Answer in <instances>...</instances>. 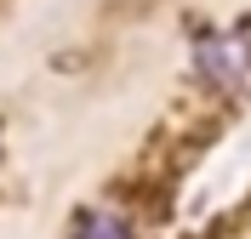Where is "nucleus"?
Masks as SVG:
<instances>
[{
  "label": "nucleus",
  "mask_w": 251,
  "mask_h": 239,
  "mask_svg": "<svg viewBox=\"0 0 251 239\" xmlns=\"http://www.w3.org/2000/svg\"><path fill=\"white\" fill-rule=\"evenodd\" d=\"M75 239H131V228H126L114 211H86L75 222Z\"/></svg>",
  "instance_id": "1"
}]
</instances>
